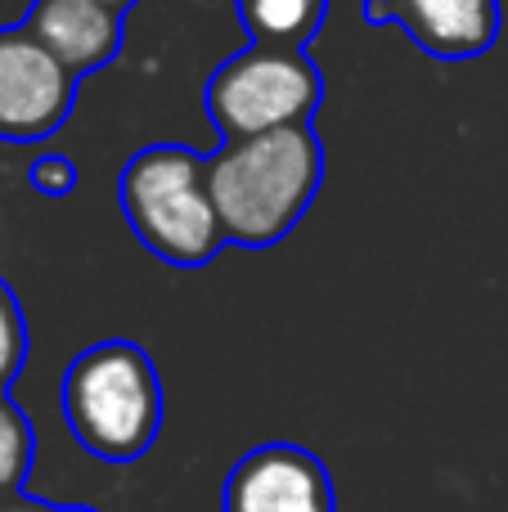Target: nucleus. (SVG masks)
<instances>
[{
  "label": "nucleus",
  "mask_w": 508,
  "mask_h": 512,
  "mask_svg": "<svg viewBox=\"0 0 508 512\" xmlns=\"http://www.w3.org/2000/svg\"><path fill=\"white\" fill-rule=\"evenodd\" d=\"M212 203L225 239L239 248H270L297 230L324 185V149L311 122L266 135L221 140L207 153Z\"/></svg>",
  "instance_id": "1"
},
{
  "label": "nucleus",
  "mask_w": 508,
  "mask_h": 512,
  "mask_svg": "<svg viewBox=\"0 0 508 512\" xmlns=\"http://www.w3.org/2000/svg\"><path fill=\"white\" fill-rule=\"evenodd\" d=\"M63 423L99 463H135L162 432V378L140 342L108 337L68 364L59 382Z\"/></svg>",
  "instance_id": "2"
},
{
  "label": "nucleus",
  "mask_w": 508,
  "mask_h": 512,
  "mask_svg": "<svg viewBox=\"0 0 508 512\" xmlns=\"http://www.w3.org/2000/svg\"><path fill=\"white\" fill-rule=\"evenodd\" d=\"M117 203L131 234L176 270H203L225 248V225L212 203L207 153L189 144H149L122 167Z\"/></svg>",
  "instance_id": "3"
},
{
  "label": "nucleus",
  "mask_w": 508,
  "mask_h": 512,
  "mask_svg": "<svg viewBox=\"0 0 508 512\" xmlns=\"http://www.w3.org/2000/svg\"><path fill=\"white\" fill-rule=\"evenodd\" d=\"M324 99V77L306 50L252 41L221 63L203 86V113L221 140L302 126Z\"/></svg>",
  "instance_id": "4"
},
{
  "label": "nucleus",
  "mask_w": 508,
  "mask_h": 512,
  "mask_svg": "<svg viewBox=\"0 0 508 512\" xmlns=\"http://www.w3.org/2000/svg\"><path fill=\"white\" fill-rule=\"evenodd\" d=\"M81 77L68 72L23 23L0 27V140L36 144L63 131Z\"/></svg>",
  "instance_id": "5"
},
{
  "label": "nucleus",
  "mask_w": 508,
  "mask_h": 512,
  "mask_svg": "<svg viewBox=\"0 0 508 512\" xmlns=\"http://www.w3.org/2000/svg\"><path fill=\"white\" fill-rule=\"evenodd\" d=\"M221 512H338V495L324 459L302 445L270 441L230 468Z\"/></svg>",
  "instance_id": "6"
},
{
  "label": "nucleus",
  "mask_w": 508,
  "mask_h": 512,
  "mask_svg": "<svg viewBox=\"0 0 508 512\" xmlns=\"http://www.w3.org/2000/svg\"><path fill=\"white\" fill-rule=\"evenodd\" d=\"M369 27H401L441 63L482 59L500 41V0H365Z\"/></svg>",
  "instance_id": "7"
},
{
  "label": "nucleus",
  "mask_w": 508,
  "mask_h": 512,
  "mask_svg": "<svg viewBox=\"0 0 508 512\" xmlns=\"http://www.w3.org/2000/svg\"><path fill=\"white\" fill-rule=\"evenodd\" d=\"M23 27L77 77L113 63L126 41V14L99 0H32Z\"/></svg>",
  "instance_id": "8"
},
{
  "label": "nucleus",
  "mask_w": 508,
  "mask_h": 512,
  "mask_svg": "<svg viewBox=\"0 0 508 512\" xmlns=\"http://www.w3.org/2000/svg\"><path fill=\"white\" fill-rule=\"evenodd\" d=\"M234 9H239V23L252 41L306 50L324 27L329 0H234Z\"/></svg>",
  "instance_id": "9"
},
{
  "label": "nucleus",
  "mask_w": 508,
  "mask_h": 512,
  "mask_svg": "<svg viewBox=\"0 0 508 512\" xmlns=\"http://www.w3.org/2000/svg\"><path fill=\"white\" fill-rule=\"evenodd\" d=\"M36 459V436L27 414L0 391V495H18Z\"/></svg>",
  "instance_id": "10"
},
{
  "label": "nucleus",
  "mask_w": 508,
  "mask_h": 512,
  "mask_svg": "<svg viewBox=\"0 0 508 512\" xmlns=\"http://www.w3.org/2000/svg\"><path fill=\"white\" fill-rule=\"evenodd\" d=\"M23 364H27V319L14 288L0 279V391H9V382L23 373Z\"/></svg>",
  "instance_id": "11"
},
{
  "label": "nucleus",
  "mask_w": 508,
  "mask_h": 512,
  "mask_svg": "<svg viewBox=\"0 0 508 512\" xmlns=\"http://www.w3.org/2000/svg\"><path fill=\"white\" fill-rule=\"evenodd\" d=\"M27 185L45 198H68L81 185V167L63 153H41V158L27 167Z\"/></svg>",
  "instance_id": "12"
},
{
  "label": "nucleus",
  "mask_w": 508,
  "mask_h": 512,
  "mask_svg": "<svg viewBox=\"0 0 508 512\" xmlns=\"http://www.w3.org/2000/svg\"><path fill=\"white\" fill-rule=\"evenodd\" d=\"M0 512H99L86 504H50V499H32V495H0Z\"/></svg>",
  "instance_id": "13"
},
{
  "label": "nucleus",
  "mask_w": 508,
  "mask_h": 512,
  "mask_svg": "<svg viewBox=\"0 0 508 512\" xmlns=\"http://www.w3.org/2000/svg\"><path fill=\"white\" fill-rule=\"evenodd\" d=\"M99 5L117 9V14H131V9H135V0H99Z\"/></svg>",
  "instance_id": "14"
}]
</instances>
